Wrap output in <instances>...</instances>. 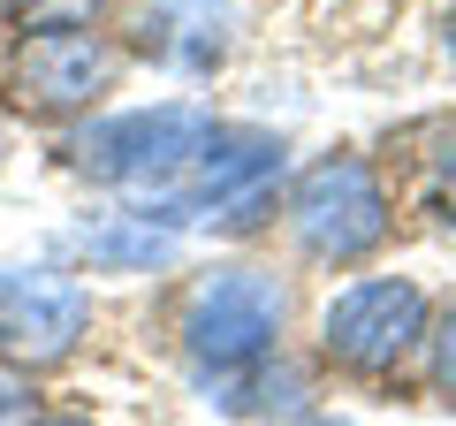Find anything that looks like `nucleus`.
I'll return each instance as SVG.
<instances>
[{"mask_svg": "<svg viewBox=\"0 0 456 426\" xmlns=\"http://www.w3.org/2000/svg\"><path fill=\"white\" fill-rule=\"evenodd\" d=\"M312 426H335V419H312Z\"/></svg>", "mask_w": 456, "mask_h": 426, "instance_id": "13", "label": "nucleus"}, {"mask_svg": "<svg viewBox=\"0 0 456 426\" xmlns=\"http://www.w3.org/2000/svg\"><path fill=\"white\" fill-rule=\"evenodd\" d=\"M114 77H122V53L99 31H84V23H31L23 46H16V61H8V92H16V107L38 115V122L92 115L99 99L114 92Z\"/></svg>", "mask_w": 456, "mask_h": 426, "instance_id": "5", "label": "nucleus"}, {"mask_svg": "<svg viewBox=\"0 0 456 426\" xmlns=\"http://www.w3.org/2000/svg\"><path fill=\"white\" fill-rule=\"evenodd\" d=\"M38 426H92V419H38Z\"/></svg>", "mask_w": 456, "mask_h": 426, "instance_id": "12", "label": "nucleus"}, {"mask_svg": "<svg viewBox=\"0 0 456 426\" xmlns=\"http://www.w3.org/2000/svg\"><path fill=\"white\" fill-rule=\"evenodd\" d=\"M289 229L320 266H358V259H373L388 244L395 206H388L380 176L358 152H327V160H312L289 183Z\"/></svg>", "mask_w": 456, "mask_h": 426, "instance_id": "3", "label": "nucleus"}, {"mask_svg": "<svg viewBox=\"0 0 456 426\" xmlns=\"http://www.w3.org/2000/svg\"><path fill=\"white\" fill-rule=\"evenodd\" d=\"M92 328V297L53 266H0V365L46 373Z\"/></svg>", "mask_w": 456, "mask_h": 426, "instance_id": "7", "label": "nucleus"}, {"mask_svg": "<svg viewBox=\"0 0 456 426\" xmlns=\"http://www.w3.org/2000/svg\"><path fill=\"white\" fill-rule=\"evenodd\" d=\"M434 389L456 404V312H449V320L434 328Z\"/></svg>", "mask_w": 456, "mask_h": 426, "instance_id": "11", "label": "nucleus"}, {"mask_svg": "<svg viewBox=\"0 0 456 426\" xmlns=\"http://www.w3.org/2000/svg\"><path fill=\"white\" fill-rule=\"evenodd\" d=\"M167 244H175V229H160V221H145V213H122V221H107V229H84V251H92V266H160Z\"/></svg>", "mask_w": 456, "mask_h": 426, "instance_id": "8", "label": "nucleus"}, {"mask_svg": "<svg viewBox=\"0 0 456 426\" xmlns=\"http://www.w3.org/2000/svg\"><path fill=\"white\" fill-rule=\"evenodd\" d=\"M0 426H38V389L16 365H0Z\"/></svg>", "mask_w": 456, "mask_h": 426, "instance_id": "9", "label": "nucleus"}, {"mask_svg": "<svg viewBox=\"0 0 456 426\" xmlns=\"http://www.w3.org/2000/svg\"><path fill=\"white\" fill-rule=\"evenodd\" d=\"M206 130H213V115H198V107H130V115L92 122L69 145V168L107 183V191H122L130 206H145V198H160L191 168V152L206 145Z\"/></svg>", "mask_w": 456, "mask_h": 426, "instance_id": "2", "label": "nucleus"}, {"mask_svg": "<svg viewBox=\"0 0 456 426\" xmlns=\"http://www.w3.org/2000/svg\"><path fill=\"white\" fill-rule=\"evenodd\" d=\"M99 0H16V16L23 23H84Z\"/></svg>", "mask_w": 456, "mask_h": 426, "instance_id": "10", "label": "nucleus"}, {"mask_svg": "<svg viewBox=\"0 0 456 426\" xmlns=\"http://www.w3.org/2000/svg\"><path fill=\"white\" fill-rule=\"evenodd\" d=\"M289 297L259 266H213L191 297H183V350L198 373H244V365L274 358Z\"/></svg>", "mask_w": 456, "mask_h": 426, "instance_id": "4", "label": "nucleus"}, {"mask_svg": "<svg viewBox=\"0 0 456 426\" xmlns=\"http://www.w3.org/2000/svg\"><path fill=\"white\" fill-rule=\"evenodd\" d=\"M320 343L342 373H388V365H403L426 343V290L419 282H395V274L350 282L320 312Z\"/></svg>", "mask_w": 456, "mask_h": 426, "instance_id": "6", "label": "nucleus"}, {"mask_svg": "<svg viewBox=\"0 0 456 426\" xmlns=\"http://www.w3.org/2000/svg\"><path fill=\"white\" fill-rule=\"evenodd\" d=\"M281 176H289V145L266 130H244V122H213L206 145L191 152V168H183L175 183H167L160 198H145V221H160V229H183V221H213V229H259L266 213H274L281 198Z\"/></svg>", "mask_w": 456, "mask_h": 426, "instance_id": "1", "label": "nucleus"}]
</instances>
